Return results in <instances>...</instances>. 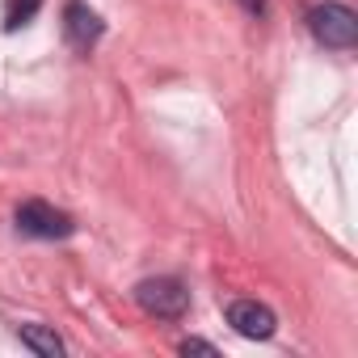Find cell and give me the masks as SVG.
<instances>
[{"instance_id":"obj_1","label":"cell","mask_w":358,"mask_h":358,"mask_svg":"<svg viewBox=\"0 0 358 358\" xmlns=\"http://www.w3.org/2000/svg\"><path fill=\"white\" fill-rule=\"evenodd\" d=\"M308 30L329 51H354V43H358V13L350 5H341V0H324V5L308 9Z\"/></svg>"},{"instance_id":"obj_2","label":"cell","mask_w":358,"mask_h":358,"mask_svg":"<svg viewBox=\"0 0 358 358\" xmlns=\"http://www.w3.org/2000/svg\"><path fill=\"white\" fill-rule=\"evenodd\" d=\"M135 303L156 320H182L190 312V287L173 274H156L135 287Z\"/></svg>"},{"instance_id":"obj_3","label":"cell","mask_w":358,"mask_h":358,"mask_svg":"<svg viewBox=\"0 0 358 358\" xmlns=\"http://www.w3.org/2000/svg\"><path fill=\"white\" fill-rule=\"evenodd\" d=\"M17 232L22 236H34V241H64V236L76 232V224H72L68 211H55L51 203L30 199V203L17 207Z\"/></svg>"},{"instance_id":"obj_4","label":"cell","mask_w":358,"mask_h":358,"mask_svg":"<svg viewBox=\"0 0 358 358\" xmlns=\"http://www.w3.org/2000/svg\"><path fill=\"white\" fill-rule=\"evenodd\" d=\"M228 324H232L241 337H249V341H266V337H274L278 316H274V308L262 303V299H232V303H228Z\"/></svg>"},{"instance_id":"obj_5","label":"cell","mask_w":358,"mask_h":358,"mask_svg":"<svg viewBox=\"0 0 358 358\" xmlns=\"http://www.w3.org/2000/svg\"><path fill=\"white\" fill-rule=\"evenodd\" d=\"M64 34L76 51H89L101 34H106V22L85 5V0H68V9H64Z\"/></svg>"},{"instance_id":"obj_6","label":"cell","mask_w":358,"mask_h":358,"mask_svg":"<svg viewBox=\"0 0 358 358\" xmlns=\"http://www.w3.org/2000/svg\"><path fill=\"white\" fill-rule=\"evenodd\" d=\"M17 337H22V345L34 350L38 358H59V354H64V337H59L55 329H47V324H22Z\"/></svg>"},{"instance_id":"obj_7","label":"cell","mask_w":358,"mask_h":358,"mask_svg":"<svg viewBox=\"0 0 358 358\" xmlns=\"http://www.w3.org/2000/svg\"><path fill=\"white\" fill-rule=\"evenodd\" d=\"M38 5H43V0H9V9H5V30H22V26H30L34 13H38Z\"/></svg>"},{"instance_id":"obj_8","label":"cell","mask_w":358,"mask_h":358,"mask_svg":"<svg viewBox=\"0 0 358 358\" xmlns=\"http://www.w3.org/2000/svg\"><path fill=\"white\" fill-rule=\"evenodd\" d=\"M182 354H211V358H215L220 350H215L211 341H199V337H186V341H182Z\"/></svg>"},{"instance_id":"obj_9","label":"cell","mask_w":358,"mask_h":358,"mask_svg":"<svg viewBox=\"0 0 358 358\" xmlns=\"http://www.w3.org/2000/svg\"><path fill=\"white\" fill-rule=\"evenodd\" d=\"M236 5H241L249 17H262V13H266V0H236Z\"/></svg>"}]
</instances>
